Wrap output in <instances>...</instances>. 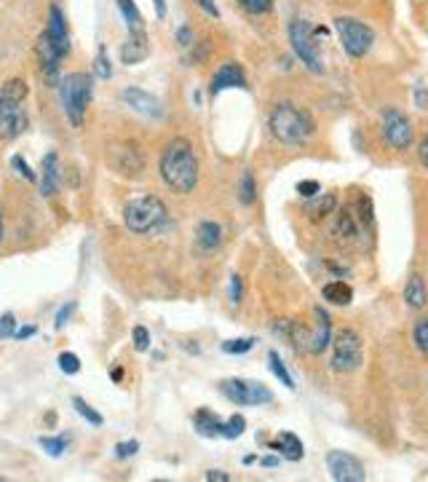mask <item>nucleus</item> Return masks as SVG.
Masks as SVG:
<instances>
[{
	"mask_svg": "<svg viewBox=\"0 0 428 482\" xmlns=\"http://www.w3.org/2000/svg\"><path fill=\"white\" fill-rule=\"evenodd\" d=\"M158 172H161V180L169 190H174L179 196L193 193L198 185V158L193 145L182 137L172 140L161 153Z\"/></svg>",
	"mask_w": 428,
	"mask_h": 482,
	"instance_id": "f257e3e1",
	"label": "nucleus"
},
{
	"mask_svg": "<svg viewBox=\"0 0 428 482\" xmlns=\"http://www.w3.org/2000/svg\"><path fill=\"white\" fill-rule=\"evenodd\" d=\"M268 129L278 143L300 145L313 134L316 123L303 108H297L292 102H278L268 116Z\"/></svg>",
	"mask_w": 428,
	"mask_h": 482,
	"instance_id": "f03ea898",
	"label": "nucleus"
},
{
	"mask_svg": "<svg viewBox=\"0 0 428 482\" xmlns=\"http://www.w3.org/2000/svg\"><path fill=\"white\" fill-rule=\"evenodd\" d=\"M169 220V209L158 196H134L126 207H123V225L132 233H153Z\"/></svg>",
	"mask_w": 428,
	"mask_h": 482,
	"instance_id": "7ed1b4c3",
	"label": "nucleus"
},
{
	"mask_svg": "<svg viewBox=\"0 0 428 482\" xmlns=\"http://www.w3.org/2000/svg\"><path fill=\"white\" fill-rule=\"evenodd\" d=\"M286 338L295 343L300 351L306 354H321L332 343V322L330 314L321 306L313 308V324L310 327H303L297 322H289V329H286Z\"/></svg>",
	"mask_w": 428,
	"mask_h": 482,
	"instance_id": "20e7f679",
	"label": "nucleus"
},
{
	"mask_svg": "<svg viewBox=\"0 0 428 482\" xmlns=\"http://www.w3.org/2000/svg\"><path fill=\"white\" fill-rule=\"evenodd\" d=\"M62 105H65V113L73 126H80L83 118H86V108L91 102V76L86 73H70V76L62 78Z\"/></svg>",
	"mask_w": 428,
	"mask_h": 482,
	"instance_id": "39448f33",
	"label": "nucleus"
},
{
	"mask_svg": "<svg viewBox=\"0 0 428 482\" xmlns=\"http://www.w3.org/2000/svg\"><path fill=\"white\" fill-rule=\"evenodd\" d=\"M364 362L362 335L351 327H343L332 335V370L335 373H353Z\"/></svg>",
	"mask_w": 428,
	"mask_h": 482,
	"instance_id": "423d86ee",
	"label": "nucleus"
},
{
	"mask_svg": "<svg viewBox=\"0 0 428 482\" xmlns=\"http://www.w3.org/2000/svg\"><path fill=\"white\" fill-rule=\"evenodd\" d=\"M289 43L295 48L297 59L310 70V73H324V54L313 27L306 19H292L289 22Z\"/></svg>",
	"mask_w": 428,
	"mask_h": 482,
	"instance_id": "0eeeda50",
	"label": "nucleus"
},
{
	"mask_svg": "<svg viewBox=\"0 0 428 482\" xmlns=\"http://www.w3.org/2000/svg\"><path fill=\"white\" fill-rule=\"evenodd\" d=\"M335 30L340 35V43L348 56L362 59L364 54H370V48L375 43V33L370 24L359 22L353 16H338L335 19Z\"/></svg>",
	"mask_w": 428,
	"mask_h": 482,
	"instance_id": "6e6552de",
	"label": "nucleus"
},
{
	"mask_svg": "<svg viewBox=\"0 0 428 482\" xmlns=\"http://www.w3.org/2000/svg\"><path fill=\"white\" fill-rule=\"evenodd\" d=\"M220 391L231 399L233 405H257L260 407V405L273 402V394H271L268 386L257 384V381H244V378H228V381H222Z\"/></svg>",
	"mask_w": 428,
	"mask_h": 482,
	"instance_id": "1a4fd4ad",
	"label": "nucleus"
},
{
	"mask_svg": "<svg viewBox=\"0 0 428 482\" xmlns=\"http://www.w3.org/2000/svg\"><path fill=\"white\" fill-rule=\"evenodd\" d=\"M383 137L394 150H407L412 145V123L402 110L388 108L383 113Z\"/></svg>",
	"mask_w": 428,
	"mask_h": 482,
	"instance_id": "9d476101",
	"label": "nucleus"
},
{
	"mask_svg": "<svg viewBox=\"0 0 428 482\" xmlns=\"http://www.w3.org/2000/svg\"><path fill=\"white\" fill-rule=\"evenodd\" d=\"M327 469L330 477L335 482H364L367 480V471L364 463L351 453H343V450H332L327 456Z\"/></svg>",
	"mask_w": 428,
	"mask_h": 482,
	"instance_id": "9b49d317",
	"label": "nucleus"
},
{
	"mask_svg": "<svg viewBox=\"0 0 428 482\" xmlns=\"http://www.w3.org/2000/svg\"><path fill=\"white\" fill-rule=\"evenodd\" d=\"M24 129H27V113H24L22 102L0 94V137L3 140H14Z\"/></svg>",
	"mask_w": 428,
	"mask_h": 482,
	"instance_id": "f8f14e48",
	"label": "nucleus"
},
{
	"mask_svg": "<svg viewBox=\"0 0 428 482\" xmlns=\"http://www.w3.org/2000/svg\"><path fill=\"white\" fill-rule=\"evenodd\" d=\"M121 102L126 108H132L134 113H140L145 118H161L164 116V105H161V99L153 97L150 91H142V88H123L121 91Z\"/></svg>",
	"mask_w": 428,
	"mask_h": 482,
	"instance_id": "ddd939ff",
	"label": "nucleus"
},
{
	"mask_svg": "<svg viewBox=\"0 0 428 482\" xmlns=\"http://www.w3.org/2000/svg\"><path fill=\"white\" fill-rule=\"evenodd\" d=\"M35 54H38V62H41V73L46 76L48 83H56V76H59V62H62V54L54 46V41L48 38V33H41L38 41H35Z\"/></svg>",
	"mask_w": 428,
	"mask_h": 482,
	"instance_id": "4468645a",
	"label": "nucleus"
},
{
	"mask_svg": "<svg viewBox=\"0 0 428 482\" xmlns=\"http://www.w3.org/2000/svg\"><path fill=\"white\" fill-rule=\"evenodd\" d=\"M147 56H150V41H147L145 30H129V35H126V41L121 46V62L126 67H132L145 62Z\"/></svg>",
	"mask_w": 428,
	"mask_h": 482,
	"instance_id": "2eb2a0df",
	"label": "nucleus"
},
{
	"mask_svg": "<svg viewBox=\"0 0 428 482\" xmlns=\"http://www.w3.org/2000/svg\"><path fill=\"white\" fill-rule=\"evenodd\" d=\"M246 86V76H244V70L239 65H233V62H225V65L212 76L209 81V91L212 94H220L225 88H244Z\"/></svg>",
	"mask_w": 428,
	"mask_h": 482,
	"instance_id": "dca6fc26",
	"label": "nucleus"
},
{
	"mask_svg": "<svg viewBox=\"0 0 428 482\" xmlns=\"http://www.w3.org/2000/svg\"><path fill=\"white\" fill-rule=\"evenodd\" d=\"M46 33H48V38H51L54 46L59 48V54L65 56L67 51H70V35H67L65 14H62V9H59L56 3L48 6V24H46Z\"/></svg>",
	"mask_w": 428,
	"mask_h": 482,
	"instance_id": "f3484780",
	"label": "nucleus"
},
{
	"mask_svg": "<svg viewBox=\"0 0 428 482\" xmlns=\"http://www.w3.org/2000/svg\"><path fill=\"white\" fill-rule=\"evenodd\" d=\"M59 188V155L46 153L43 166H41V190L43 196H54Z\"/></svg>",
	"mask_w": 428,
	"mask_h": 482,
	"instance_id": "a211bd4d",
	"label": "nucleus"
},
{
	"mask_svg": "<svg viewBox=\"0 0 428 482\" xmlns=\"http://www.w3.org/2000/svg\"><path fill=\"white\" fill-rule=\"evenodd\" d=\"M321 297H324L327 303H332V306H351L353 289L348 282L338 279V282H327V284L321 287Z\"/></svg>",
	"mask_w": 428,
	"mask_h": 482,
	"instance_id": "6ab92c4d",
	"label": "nucleus"
},
{
	"mask_svg": "<svg viewBox=\"0 0 428 482\" xmlns=\"http://www.w3.org/2000/svg\"><path fill=\"white\" fill-rule=\"evenodd\" d=\"M196 241H198V247H201L204 252H214V250L220 247V241H222L220 225H217V222H212V220H204V222H198Z\"/></svg>",
	"mask_w": 428,
	"mask_h": 482,
	"instance_id": "aec40b11",
	"label": "nucleus"
},
{
	"mask_svg": "<svg viewBox=\"0 0 428 482\" xmlns=\"http://www.w3.org/2000/svg\"><path fill=\"white\" fill-rule=\"evenodd\" d=\"M404 303L409 308H423L428 303V289L420 274H412L404 284Z\"/></svg>",
	"mask_w": 428,
	"mask_h": 482,
	"instance_id": "412c9836",
	"label": "nucleus"
},
{
	"mask_svg": "<svg viewBox=\"0 0 428 482\" xmlns=\"http://www.w3.org/2000/svg\"><path fill=\"white\" fill-rule=\"evenodd\" d=\"M273 450H278L281 456H284L286 461H300L303 458V442H300V437H295L292 431H281L278 437H276L273 442Z\"/></svg>",
	"mask_w": 428,
	"mask_h": 482,
	"instance_id": "4be33fe9",
	"label": "nucleus"
},
{
	"mask_svg": "<svg viewBox=\"0 0 428 482\" xmlns=\"http://www.w3.org/2000/svg\"><path fill=\"white\" fill-rule=\"evenodd\" d=\"M193 424H196L201 437H222V421L212 410H198Z\"/></svg>",
	"mask_w": 428,
	"mask_h": 482,
	"instance_id": "5701e85b",
	"label": "nucleus"
},
{
	"mask_svg": "<svg viewBox=\"0 0 428 482\" xmlns=\"http://www.w3.org/2000/svg\"><path fill=\"white\" fill-rule=\"evenodd\" d=\"M332 233H335L338 241H343V244H351V241L359 236V228H356V220H353L351 212L343 209L340 215H338V220H335V230H332Z\"/></svg>",
	"mask_w": 428,
	"mask_h": 482,
	"instance_id": "b1692460",
	"label": "nucleus"
},
{
	"mask_svg": "<svg viewBox=\"0 0 428 482\" xmlns=\"http://www.w3.org/2000/svg\"><path fill=\"white\" fill-rule=\"evenodd\" d=\"M118 9H121L123 19H126V27L129 30H142V16H140V9L134 0H115Z\"/></svg>",
	"mask_w": 428,
	"mask_h": 482,
	"instance_id": "393cba45",
	"label": "nucleus"
},
{
	"mask_svg": "<svg viewBox=\"0 0 428 482\" xmlns=\"http://www.w3.org/2000/svg\"><path fill=\"white\" fill-rule=\"evenodd\" d=\"M0 94H6L9 99H16V102H24L27 94H30V86L24 83L22 78H9V81L0 86Z\"/></svg>",
	"mask_w": 428,
	"mask_h": 482,
	"instance_id": "a878e982",
	"label": "nucleus"
},
{
	"mask_svg": "<svg viewBox=\"0 0 428 482\" xmlns=\"http://www.w3.org/2000/svg\"><path fill=\"white\" fill-rule=\"evenodd\" d=\"M73 407H75V413L80 418H86V424H91V426H102V421H105V418L99 416L97 410H94V407L88 405L86 399H83V396H73Z\"/></svg>",
	"mask_w": 428,
	"mask_h": 482,
	"instance_id": "bb28decb",
	"label": "nucleus"
},
{
	"mask_svg": "<svg viewBox=\"0 0 428 482\" xmlns=\"http://www.w3.org/2000/svg\"><path fill=\"white\" fill-rule=\"evenodd\" d=\"M335 207H338V198L332 196V193H324L321 201H316V204H310V207H308V215H310L313 220H324Z\"/></svg>",
	"mask_w": 428,
	"mask_h": 482,
	"instance_id": "cd10ccee",
	"label": "nucleus"
},
{
	"mask_svg": "<svg viewBox=\"0 0 428 482\" xmlns=\"http://www.w3.org/2000/svg\"><path fill=\"white\" fill-rule=\"evenodd\" d=\"M268 362H271V373H273L276 378H278V381H281V384L286 386V389H295V381H292V375L286 373L284 362L278 359V354H276V351H271V354H268Z\"/></svg>",
	"mask_w": 428,
	"mask_h": 482,
	"instance_id": "c85d7f7f",
	"label": "nucleus"
},
{
	"mask_svg": "<svg viewBox=\"0 0 428 482\" xmlns=\"http://www.w3.org/2000/svg\"><path fill=\"white\" fill-rule=\"evenodd\" d=\"M412 340H415L417 351L428 357V317L426 319H417L415 329H412Z\"/></svg>",
	"mask_w": 428,
	"mask_h": 482,
	"instance_id": "c756f323",
	"label": "nucleus"
},
{
	"mask_svg": "<svg viewBox=\"0 0 428 482\" xmlns=\"http://www.w3.org/2000/svg\"><path fill=\"white\" fill-rule=\"evenodd\" d=\"M244 429H246V421H244V416H231L228 421H222V437H228V439L241 437Z\"/></svg>",
	"mask_w": 428,
	"mask_h": 482,
	"instance_id": "7c9ffc66",
	"label": "nucleus"
},
{
	"mask_svg": "<svg viewBox=\"0 0 428 482\" xmlns=\"http://www.w3.org/2000/svg\"><path fill=\"white\" fill-rule=\"evenodd\" d=\"M254 177L252 172H244L241 175V183H239V198H241V204H252L254 201Z\"/></svg>",
	"mask_w": 428,
	"mask_h": 482,
	"instance_id": "2f4dec72",
	"label": "nucleus"
},
{
	"mask_svg": "<svg viewBox=\"0 0 428 482\" xmlns=\"http://www.w3.org/2000/svg\"><path fill=\"white\" fill-rule=\"evenodd\" d=\"M41 448L56 458L67 450V437H41Z\"/></svg>",
	"mask_w": 428,
	"mask_h": 482,
	"instance_id": "473e14b6",
	"label": "nucleus"
},
{
	"mask_svg": "<svg viewBox=\"0 0 428 482\" xmlns=\"http://www.w3.org/2000/svg\"><path fill=\"white\" fill-rule=\"evenodd\" d=\"M59 370L67 375H75L80 370V359H78L73 351H62L59 354Z\"/></svg>",
	"mask_w": 428,
	"mask_h": 482,
	"instance_id": "72a5a7b5",
	"label": "nucleus"
},
{
	"mask_svg": "<svg viewBox=\"0 0 428 482\" xmlns=\"http://www.w3.org/2000/svg\"><path fill=\"white\" fill-rule=\"evenodd\" d=\"M254 340L252 338H236V340H225L222 343V351L225 354H246V351H252Z\"/></svg>",
	"mask_w": 428,
	"mask_h": 482,
	"instance_id": "f704fd0d",
	"label": "nucleus"
},
{
	"mask_svg": "<svg viewBox=\"0 0 428 482\" xmlns=\"http://www.w3.org/2000/svg\"><path fill=\"white\" fill-rule=\"evenodd\" d=\"M241 3V9L244 11H249V14H268L271 9H273V0H239Z\"/></svg>",
	"mask_w": 428,
	"mask_h": 482,
	"instance_id": "c9c22d12",
	"label": "nucleus"
},
{
	"mask_svg": "<svg viewBox=\"0 0 428 482\" xmlns=\"http://www.w3.org/2000/svg\"><path fill=\"white\" fill-rule=\"evenodd\" d=\"M11 166H14V172H16V175H22L27 183H35V180H38V177H35V172L30 169V164L24 161L22 155H11Z\"/></svg>",
	"mask_w": 428,
	"mask_h": 482,
	"instance_id": "e433bc0d",
	"label": "nucleus"
},
{
	"mask_svg": "<svg viewBox=\"0 0 428 482\" xmlns=\"http://www.w3.org/2000/svg\"><path fill=\"white\" fill-rule=\"evenodd\" d=\"M94 73H97V78H108L113 76V67H110V59L105 56V51H99L97 54V59H94Z\"/></svg>",
	"mask_w": 428,
	"mask_h": 482,
	"instance_id": "4c0bfd02",
	"label": "nucleus"
},
{
	"mask_svg": "<svg viewBox=\"0 0 428 482\" xmlns=\"http://www.w3.org/2000/svg\"><path fill=\"white\" fill-rule=\"evenodd\" d=\"M297 193L303 198H316L321 193V185H318L316 180H300L297 183Z\"/></svg>",
	"mask_w": 428,
	"mask_h": 482,
	"instance_id": "58836bf2",
	"label": "nucleus"
},
{
	"mask_svg": "<svg viewBox=\"0 0 428 482\" xmlns=\"http://www.w3.org/2000/svg\"><path fill=\"white\" fill-rule=\"evenodd\" d=\"M132 338H134V349H137V351H147V349H150V332H147L145 327H134Z\"/></svg>",
	"mask_w": 428,
	"mask_h": 482,
	"instance_id": "ea45409f",
	"label": "nucleus"
},
{
	"mask_svg": "<svg viewBox=\"0 0 428 482\" xmlns=\"http://www.w3.org/2000/svg\"><path fill=\"white\" fill-rule=\"evenodd\" d=\"M14 332H16V319H14V314H3V317H0V340L11 338Z\"/></svg>",
	"mask_w": 428,
	"mask_h": 482,
	"instance_id": "a19ab883",
	"label": "nucleus"
},
{
	"mask_svg": "<svg viewBox=\"0 0 428 482\" xmlns=\"http://www.w3.org/2000/svg\"><path fill=\"white\" fill-rule=\"evenodd\" d=\"M137 450H140V442H137V439H129V442H118V445H115V456H118V458H129Z\"/></svg>",
	"mask_w": 428,
	"mask_h": 482,
	"instance_id": "79ce46f5",
	"label": "nucleus"
},
{
	"mask_svg": "<svg viewBox=\"0 0 428 482\" xmlns=\"http://www.w3.org/2000/svg\"><path fill=\"white\" fill-rule=\"evenodd\" d=\"M241 279L233 274L231 276V303H241Z\"/></svg>",
	"mask_w": 428,
	"mask_h": 482,
	"instance_id": "37998d69",
	"label": "nucleus"
},
{
	"mask_svg": "<svg viewBox=\"0 0 428 482\" xmlns=\"http://www.w3.org/2000/svg\"><path fill=\"white\" fill-rule=\"evenodd\" d=\"M196 3L209 14V16H214V19L220 16V9H217V3H214V0H196Z\"/></svg>",
	"mask_w": 428,
	"mask_h": 482,
	"instance_id": "c03bdc74",
	"label": "nucleus"
},
{
	"mask_svg": "<svg viewBox=\"0 0 428 482\" xmlns=\"http://www.w3.org/2000/svg\"><path fill=\"white\" fill-rule=\"evenodd\" d=\"M417 158H420V164L428 169V132H426V137L420 140V145H417Z\"/></svg>",
	"mask_w": 428,
	"mask_h": 482,
	"instance_id": "a18cd8bd",
	"label": "nucleus"
},
{
	"mask_svg": "<svg viewBox=\"0 0 428 482\" xmlns=\"http://www.w3.org/2000/svg\"><path fill=\"white\" fill-rule=\"evenodd\" d=\"M177 41H179V46H190L193 43V30L190 27H179L177 30Z\"/></svg>",
	"mask_w": 428,
	"mask_h": 482,
	"instance_id": "49530a36",
	"label": "nucleus"
},
{
	"mask_svg": "<svg viewBox=\"0 0 428 482\" xmlns=\"http://www.w3.org/2000/svg\"><path fill=\"white\" fill-rule=\"evenodd\" d=\"M70 311H73V303H70L67 308H59V314H56V322H54L56 329H62V324H65L67 317H70Z\"/></svg>",
	"mask_w": 428,
	"mask_h": 482,
	"instance_id": "de8ad7c7",
	"label": "nucleus"
},
{
	"mask_svg": "<svg viewBox=\"0 0 428 482\" xmlns=\"http://www.w3.org/2000/svg\"><path fill=\"white\" fill-rule=\"evenodd\" d=\"M35 335V327L33 324H30V327H22V329H16V332H14V338L16 340H27V338H33Z\"/></svg>",
	"mask_w": 428,
	"mask_h": 482,
	"instance_id": "09e8293b",
	"label": "nucleus"
},
{
	"mask_svg": "<svg viewBox=\"0 0 428 482\" xmlns=\"http://www.w3.org/2000/svg\"><path fill=\"white\" fill-rule=\"evenodd\" d=\"M153 6H155V16H158V19H164L166 16V0H153Z\"/></svg>",
	"mask_w": 428,
	"mask_h": 482,
	"instance_id": "8fccbe9b",
	"label": "nucleus"
},
{
	"mask_svg": "<svg viewBox=\"0 0 428 482\" xmlns=\"http://www.w3.org/2000/svg\"><path fill=\"white\" fill-rule=\"evenodd\" d=\"M207 480H217V482H228L231 477L228 474H222V471H209L207 474Z\"/></svg>",
	"mask_w": 428,
	"mask_h": 482,
	"instance_id": "3c124183",
	"label": "nucleus"
},
{
	"mask_svg": "<svg viewBox=\"0 0 428 482\" xmlns=\"http://www.w3.org/2000/svg\"><path fill=\"white\" fill-rule=\"evenodd\" d=\"M263 466H278V458H276V456H268V458H263Z\"/></svg>",
	"mask_w": 428,
	"mask_h": 482,
	"instance_id": "603ef678",
	"label": "nucleus"
},
{
	"mask_svg": "<svg viewBox=\"0 0 428 482\" xmlns=\"http://www.w3.org/2000/svg\"><path fill=\"white\" fill-rule=\"evenodd\" d=\"M121 378H123V370H113V381H115V384H118Z\"/></svg>",
	"mask_w": 428,
	"mask_h": 482,
	"instance_id": "864d4df0",
	"label": "nucleus"
},
{
	"mask_svg": "<svg viewBox=\"0 0 428 482\" xmlns=\"http://www.w3.org/2000/svg\"><path fill=\"white\" fill-rule=\"evenodd\" d=\"M0 236H3V220H0Z\"/></svg>",
	"mask_w": 428,
	"mask_h": 482,
	"instance_id": "5fc2aeb1",
	"label": "nucleus"
},
{
	"mask_svg": "<svg viewBox=\"0 0 428 482\" xmlns=\"http://www.w3.org/2000/svg\"><path fill=\"white\" fill-rule=\"evenodd\" d=\"M0 482H3V477H0Z\"/></svg>",
	"mask_w": 428,
	"mask_h": 482,
	"instance_id": "6e6d98bb",
	"label": "nucleus"
}]
</instances>
